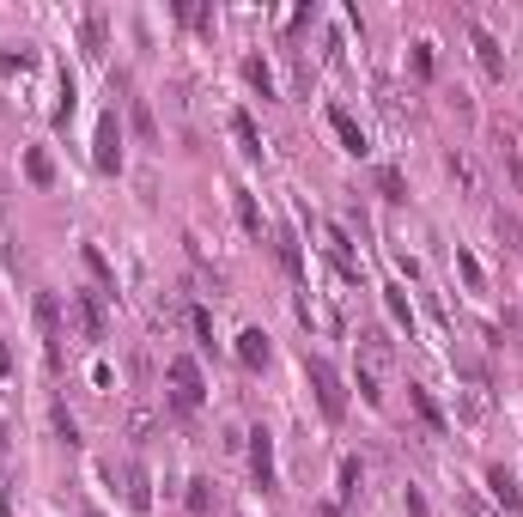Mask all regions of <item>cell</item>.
I'll return each instance as SVG.
<instances>
[{"label": "cell", "mask_w": 523, "mask_h": 517, "mask_svg": "<svg viewBox=\"0 0 523 517\" xmlns=\"http://www.w3.org/2000/svg\"><path fill=\"white\" fill-rule=\"evenodd\" d=\"M104 43H110V25H104V13H92V19H85V49L104 55Z\"/></svg>", "instance_id": "obj_16"}, {"label": "cell", "mask_w": 523, "mask_h": 517, "mask_svg": "<svg viewBox=\"0 0 523 517\" xmlns=\"http://www.w3.org/2000/svg\"><path fill=\"white\" fill-rule=\"evenodd\" d=\"M0 67H31V49H0Z\"/></svg>", "instance_id": "obj_27"}, {"label": "cell", "mask_w": 523, "mask_h": 517, "mask_svg": "<svg viewBox=\"0 0 523 517\" xmlns=\"http://www.w3.org/2000/svg\"><path fill=\"white\" fill-rule=\"evenodd\" d=\"M37 329H43V341H49V359H61V311H55L49 293H37Z\"/></svg>", "instance_id": "obj_6"}, {"label": "cell", "mask_w": 523, "mask_h": 517, "mask_svg": "<svg viewBox=\"0 0 523 517\" xmlns=\"http://www.w3.org/2000/svg\"><path fill=\"white\" fill-rule=\"evenodd\" d=\"M189 323H195V335H202V341H207V347H213V317H207L202 304H195V311H189Z\"/></svg>", "instance_id": "obj_24"}, {"label": "cell", "mask_w": 523, "mask_h": 517, "mask_svg": "<svg viewBox=\"0 0 523 517\" xmlns=\"http://www.w3.org/2000/svg\"><path fill=\"white\" fill-rule=\"evenodd\" d=\"M98 164H104V171H116V164H122V128H116V116L98 122Z\"/></svg>", "instance_id": "obj_7"}, {"label": "cell", "mask_w": 523, "mask_h": 517, "mask_svg": "<svg viewBox=\"0 0 523 517\" xmlns=\"http://www.w3.org/2000/svg\"><path fill=\"white\" fill-rule=\"evenodd\" d=\"M189 512H195V517L213 512V493H207V481H189Z\"/></svg>", "instance_id": "obj_19"}, {"label": "cell", "mask_w": 523, "mask_h": 517, "mask_svg": "<svg viewBox=\"0 0 523 517\" xmlns=\"http://www.w3.org/2000/svg\"><path fill=\"white\" fill-rule=\"evenodd\" d=\"M85 517H98V512H85Z\"/></svg>", "instance_id": "obj_30"}, {"label": "cell", "mask_w": 523, "mask_h": 517, "mask_svg": "<svg viewBox=\"0 0 523 517\" xmlns=\"http://www.w3.org/2000/svg\"><path fill=\"white\" fill-rule=\"evenodd\" d=\"M378 189H383V195H390V201H408V195H402V177H396L390 164H383V171H378Z\"/></svg>", "instance_id": "obj_20"}, {"label": "cell", "mask_w": 523, "mask_h": 517, "mask_svg": "<svg viewBox=\"0 0 523 517\" xmlns=\"http://www.w3.org/2000/svg\"><path fill=\"white\" fill-rule=\"evenodd\" d=\"M408 396H414V408H420V420H426V426H432V432H444V414H439V402L426 396V390H408Z\"/></svg>", "instance_id": "obj_17"}, {"label": "cell", "mask_w": 523, "mask_h": 517, "mask_svg": "<svg viewBox=\"0 0 523 517\" xmlns=\"http://www.w3.org/2000/svg\"><path fill=\"white\" fill-rule=\"evenodd\" d=\"M25 171H31V183H55V164H49V153H25Z\"/></svg>", "instance_id": "obj_18"}, {"label": "cell", "mask_w": 523, "mask_h": 517, "mask_svg": "<svg viewBox=\"0 0 523 517\" xmlns=\"http://www.w3.org/2000/svg\"><path fill=\"white\" fill-rule=\"evenodd\" d=\"M304 372H311V383H317L322 414L341 420V414H347V396H341V378H335V365H329V359H304Z\"/></svg>", "instance_id": "obj_2"}, {"label": "cell", "mask_w": 523, "mask_h": 517, "mask_svg": "<svg viewBox=\"0 0 523 517\" xmlns=\"http://www.w3.org/2000/svg\"><path fill=\"white\" fill-rule=\"evenodd\" d=\"M55 432L67 438V444H80V426H74V414H67V408H55Z\"/></svg>", "instance_id": "obj_23"}, {"label": "cell", "mask_w": 523, "mask_h": 517, "mask_svg": "<svg viewBox=\"0 0 523 517\" xmlns=\"http://www.w3.org/2000/svg\"><path fill=\"white\" fill-rule=\"evenodd\" d=\"M67 311H74V323H80V335L85 341H104L110 335V311H104V293H67Z\"/></svg>", "instance_id": "obj_1"}, {"label": "cell", "mask_w": 523, "mask_h": 517, "mask_svg": "<svg viewBox=\"0 0 523 517\" xmlns=\"http://www.w3.org/2000/svg\"><path fill=\"white\" fill-rule=\"evenodd\" d=\"M238 359L250 365V372H262V365H268V335H262V329H243L238 335Z\"/></svg>", "instance_id": "obj_10"}, {"label": "cell", "mask_w": 523, "mask_h": 517, "mask_svg": "<svg viewBox=\"0 0 523 517\" xmlns=\"http://www.w3.org/2000/svg\"><path fill=\"white\" fill-rule=\"evenodd\" d=\"M6 372H13V353H6V341H0V378H6Z\"/></svg>", "instance_id": "obj_29"}, {"label": "cell", "mask_w": 523, "mask_h": 517, "mask_svg": "<svg viewBox=\"0 0 523 517\" xmlns=\"http://www.w3.org/2000/svg\"><path fill=\"white\" fill-rule=\"evenodd\" d=\"M341 493H360V462H353V457L341 462Z\"/></svg>", "instance_id": "obj_26"}, {"label": "cell", "mask_w": 523, "mask_h": 517, "mask_svg": "<svg viewBox=\"0 0 523 517\" xmlns=\"http://www.w3.org/2000/svg\"><path fill=\"white\" fill-rule=\"evenodd\" d=\"M499 238H511V250H523V225L511 214H499Z\"/></svg>", "instance_id": "obj_25"}, {"label": "cell", "mask_w": 523, "mask_h": 517, "mask_svg": "<svg viewBox=\"0 0 523 517\" xmlns=\"http://www.w3.org/2000/svg\"><path fill=\"white\" fill-rule=\"evenodd\" d=\"M250 469H256V487H274V438H268V426L250 432Z\"/></svg>", "instance_id": "obj_4"}, {"label": "cell", "mask_w": 523, "mask_h": 517, "mask_svg": "<svg viewBox=\"0 0 523 517\" xmlns=\"http://www.w3.org/2000/svg\"><path fill=\"white\" fill-rule=\"evenodd\" d=\"M450 177L463 183L469 195H481V171H475V159H469V153H450Z\"/></svg>", "instance_id": "obj_11"}, {"label": "cell", "mask_w": 523, "mask_h": 517, "mask_svg": "<svg viewBox=\"0 0 523 517\" xmlns=\"http://www.w3.org/2000/svg\"><path fill=\"white\" fill-rule=\"evenodd\" d=\"M390 311H396L402 323H414V311H408V299H402V286H390Z\"/></svg>", "instance_id": "obj_28"}, {"label": "cell", "mask_w": 523, "mask_h": 517, "mask_svg": "<svg viewBox=\"0 0 523 517\" xmlns=\"http://www.w3.org/2000/svg\"><path fill=\"white\" fill-rule=\"evenodd\" d=\"M329 128L341 134V146H347V153H365V128H360L353 116H347V110H335V104H329Z\"/></svg>", "instance_id": "obj_9"}, {"label": "cell", "mask_w": 523, "mask_h": 517, "mask_svg": "<svg viewBox=\"0 0 523 517\" xmlns=\"http://www.w3.org/2000/svg\"><path fill=\"white\" fill-rule=\"evenodd\" d=\"M128 505H134V512H146V505H153V493H146V469H141V462L128 469Z\"/></svg>", "instance_id": "obj_13"}, {"label": "cell", "mask_w": 523, "mask_h": 517, "mask_svg": "<svg viewBox=\"0 0 523 517\" xmlns=\"http://www.w3.org/2000/svg\"><path fill=\"white\" fill-rule=\"evenodd\" d=\"M274 250H281V262H286V268H292V274H299V268H304V256H299V238H292L286 225H281V232H274Z\"/></svg>", "instance_id": "obj_15"}, {"label": "cell", "mask_w": 523, "mask_h": 517, "mask_svg": "<svg viewBox=\"0 0 523 517\" xmlns=\"http://www.w3.org/2000/svg\"><path fill=\"white\" fill-rule=\"evenodd\" d=\"M469 37H475V55H481V67L493 74V80H505V55H499V37H493V31H481V25H469Z\"/></svg>", "instance_id": "obj_5"}, {"label": "cell", "mask_w": 523, "mask_h": 517, "mask_svg": "<svg viewBox=\"0 0 523 517\" xmlns=\"http://www.w3.org/2000/svg\"><path fill=\"white\" fill-rule=\"evenodd\" d=\"M171 383H177V408H202V365L189 353L171 359Z\"/></svg>", "instance_id": "obj_3"}, {"label": "cell", "mask_w": 523, "mask_h": 517, "mask_svg": "<svg viewBox=\"0 0 523 517\" xmlns=\"http://www.w3.org/2000/svg\"><path fill=\"white\" fill-rule=\"evenodd\" d=\"M238 219H243V232H262V214H256V201L238 195Z\"/></svg>", "instance_id": "obj_22"}, {"label": "cell", "mask_w": 523, "mask_h": 517, "mask_svg": "<svg viewBox=\"0 0 523 517\" xmlns=\"http://www.w3.org/2000/svg\"><path fill=\"white\" fill-rule=\"evenodd\" d=\"M243 74H250V85H256L262 98H274V74H268V61H262V55L243 61Z\"/></svg>", "instance_id": "obj_12"}, {"label": "cell", "mask_w": 523, "mask_h": 517, "mask_svg": "<svg viewBox=\"0 0 523 517\" xmlns=\"http://www.w3.org/2000/svg\"><path fill=\"white\" fill-rule=\"evenodd\" d=\"M487 487H493V499H499L505 512H518V505H523V487H518L511 469H487Z\"/></svg>", "instance_id": "obj_8"}, {"label": "cell", "mask_w": 523, "mask_h": 517, "mask_svg": "<svg viewBox=\"0 0 523 517\" xmlns=\"http://www.w3.org/2000/svg\"><path fill=\"white\" fill-rule=\"evenodd\" d=\"M457 268H463V280H469V286H475V293H481V262L469 256V250H457Z\"/></svg>", "instance_id": "obj_21"}, {"label": "cell", "mask_w": 523, "mask_h": 517, "mask_svg": "<svg viewBox=\"0 0 523 517\" xmlns=\"http://www.w3.org/2000/svg\"><path fill=\"white\" fill-rule=\"evenodd\" d=\"M232 134L243 140V153H262V134H256V122L243 116V110H232Z\"/></svg>", "instance_id": "obj_14"}]
</instances>
